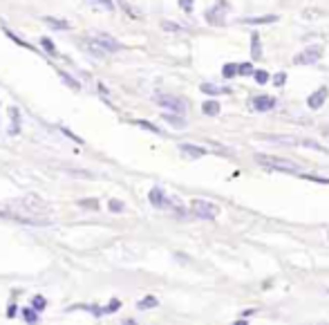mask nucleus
Here are the masks:
<instances>
[{
  "mask_svg": "<svg viewBox=\"0 0 329 325\" xmlns=\"http://www.w3.org/2000/svg\"><path fill=\"white\" fill-rule=\"evenodd\" d=\"M255 162L260 164L266 171H278V173H294V175H300V166L291 159H285V157H271V155H255Z\"/></svg>",
  "mask_w": 329,
  "mask_h": 325,
  "instance_id": "obj_1",
  "label": "nucleus"
},
{
  "mask_svg": "<svg viewBox=\"0 0 329 325\" xmlns=\"http://www.w3.org/2000/svg\"><path fill=\"white\" fill-rule=\"evenodd\" d=\"M322 54H325L322 45H307L305 50H300L294 56V65H300V68L302 65H316L322 59Z\"/></svg>",
  "mask_w": 329,
  "mask_h": 325,
  "instance_id": "obj_2",
  "label": "nucleus"
},
{
  "mask_svg": "<svg viewBox=\"0 0 329 325\" xmlns=\"http://www.w3.org/2000/svg\"><path fill=\"white\" fill-rule=\"evenodd\" d=\"M219 213V206L208 202V200H193L191 202V215L200 220H215Z\"/></svg>",
  "mask_w": 329,
  "mask_h": 325,
  "instance_id": "obj_3",
  "label": "nucleus"
},
{
  "mask_svg": "<svg viewBox=\"0 0 329 325\" xmlns=\"http://www.w3.org/2000/svg\"><path fill=\"white\" fill-rule=\"evenodd\" d=\"M155 103L168 112H179V115L186 112V101L175 95H164V92H159V95H155Z\"/></svg>",
  "mask_w": 329,
  "mask_h": 325,
  "instance_id": "obj_4",
  "label": "nucleus"
},
{
  "mask_svg": "<svg viewBox=\"0 0 329 325\" xmlns=\"http://www.w3.org/2000/svg\"><path fill=\"white\" fill-rule=\"evenodd\" d=\"M226 12H228L226 0H219V3H215V5H213V7L206 12V23H211L213 27L226 25Z\"/></svg>",
  "mask_w": 329,
  "mask_h": 325,
  "instance_id": "obj_5",
  "label": "nucleus"
},
{
  "mask_svg": "<svg viewBox=\"0 0 329 325\" xmlns=\"http://www.w3.org/2000/svg\"><path fill=\"white\" fill-rule=\"evenodd\" d=\"M18 204L23 206L25 213H45V211H50V206H47L45 200H40L38 195H34V193H29V195H25V198H20Z\"/></svg>",
  "mask_w": 329,
  "mask_h": 325,
  "instance_id": "obj_6",
  "label": "nucleus"
},
{
  "mask_svg": "<svg viewBox=\"0 0 329 325\" xmlns=\"http://www.w3.org/2000/svg\"><path fill=\"white\" fill-rule=\"evenodd\" d=\"M327 97H329V87L320 85L318 90H313L311 95L307 97V108H309V110H320V108L327 103Z\"/></svg>",
  "mask_w": 329,
  "mask_h": 325,
  "instance_id": "obj_7",
  "label": "nucleus"
},
{
  "mask_svg": "<svg viewBox=\"0 0 329 325\" xmlns=\"http://www.w3.org/2000/svg\"><path fill=\"white\" fill-rule=\"evenodd\" d=\"M275 106H278V101L271 95H255L253 99H251V108H253L255 112H271Z\"/></svg>",
  "mask_w": 329,
  "mask_h": 325,
  "instance_id": "obj_8",
  "label": "nucleus"
},
{
  "mask_svg": "<svg viewBox=\"0 0 329 325\" xmlns=\"http://www.w3.org/2000/svg\"><path fill=\"white\" fill-rule=\"evenodd\" d=\"M94 38L99 40V45H101V48L106 50L108 54H117V52H121V50H123V45L119 43V40H114L112 36H108V34H97Z\"/></svg>",
  "mask_w": 329,
  "mask_h": 325,
  "instance_id": "obj_9",
  "label": "nucleus"
},
{
  "mask_svg": "<svg viewBox=\"0 0 329 325\" xmlns=\"http://www.w3.org/2000/svg\"><path fill=\"white\" fill-rule=\"evenodd\" d=\"M148 200H150V204H153L155 209H168V204H170V200L166 198L164 189H159V187L150 189V193H148Z\"/></svg>",
  "mask_w": 329,
  "mask_h": 325,
  "instance_id": "obj_10",
  "label": "nucleus"
},
{
  "mask_svg": "<svg viewBox=\"0 0 329 325\" xmlns=\"http://www.w3.org/2000/svg\"><path fill=\"white\" fill-rule=\"evenodd\" d=\"M161 119L168 123V126L177 128V130H184V128L188 126L186 119H184V115H179V112H164V115H161Z\"/></svg>",
  "mask_w": 329,
  "mask_h": 325,
  "instance_id": "obj_11",
  "label": "nucleus"
},
{
  "mask_svg": "<svg viewBox=\"0 0 329 325\" xmlns=\"http://www.w3.org/2000/svg\"><path fill=\"white\" fill-rule=\"evenodd\" d=\"M179 151L186 155V157H191V159H200L204 157L208 151L204 146H195V144H179Z\"/></svg>",
  "mask_w": 329,
  "mask_h": 325,
  "instance_id": "obj_12",
  "label": "nucleus"
},
{
  "mask_svg": "<svg viewBox=\"0 0 329 325\" xmlns=\"http://www.w3.org/2000/svg\"><path fill=\"white\" fill-rule=\"evenodd\" d=\"M278 14H266V16H249L242 18L244 25H271V23H278Z\"/></svg>",
  "mask_w": 329,
  "mask_h": 325,
  "instance_id": "obj_13",
  "label": "nucleus"
},
{
  "mask_svg": "<svg viewBox=\"0 0 329 325\" xmlns=\"http://www.w3.org/2000/svg\"><path fill=\"white\" fill-rule=\"evenodd\" d=\"M251 59L253 61L262 59V38H260V32H251Z\"/></svg>",
  "mask_w": 329,
  "mask_h": 325,
  "instance_id": "obj_14",
  "label": "nucleus"
},
{
  "mask_svg": "<svg viewBox=\"0 0 329 325\" xmlns=\"http://www.w3.org/2000/svg\"><path fill=\"white\" fill-rule=\"evenodd\" d=\"M202 112L206 117H217L219 112H222V103H219L217 99H208L202 103Z\"/></svg>",
  "mask_w": 329,
  "mask_h": 325,
  "instance_id": "obj_15",
  "label": "nucleus"
},
{
  "mask_svg": "<svg viewBox=\"0 0 329 325\" xmlns=\"http://www.w3.org/2000/svg\"><path fill=\"white\" fill-rule=\"evenodd\" d=\"M200 90L204 95H211V97H217V95H228V87H219V85H213V83H202Z\"/></svg>",
  "mask_w": 329,
  "mask_h": 325,
  "instance_id": "obj_16",
  "label": "nucleus"
},
{
  "mask_svg": "<svg viewBox=\"0 0 329 325\" xmlns=\"http://www.w3.org/2000/svg\"><path fill=\"white\" fill-rule=\"evenodd\" d=\"M85 48H87V52H90L92 56H97V59H103V56L108 54L106 50L99 45V40L97 38H90V40H85Z\"/></svg>",
  "mask_w": 329,
  "mask_h": 325,
  "instance_id": "obj_17",
  "label": "nucleus"
},
{
  "mask_svg": "<svg viewBox=\"0 0 329 325\" xmlns=\"http://www.w3.org/2000/svg\"><path fill=\"white\" fill-rule=\"evenodd\" d=\"M298 146L311 148V151H318V153H327V146H322V144L313 142V139H300V142H298Z\"/></svg>",
  "mask_w": 329,
  "mask_h": 325,
  "instance_id": "obj_18",
  "label": "nucleus"
},
{
  "mask_svg": "<svg viewBox=\"0 0 329 325\" xmlns=\"http://www.w3.org/2000/svg\"><path fill=\"white\" fill-rule=\"evenodd\" d=\"M157 305H159V298H157V296H146V298H141V301L137 303V309L144 312V309H153Z\"/></svg>",
  "mask_w": 329,
  "mask_h": 325,
  "instance_id": "obj_19",
  "label": "nucleus"
},
{
  "mask_svg": "<svg viewBox=\"0 0 329 325\" xmlns=\"http://www.w3.org/2000/svg\"><path fill=\"white\" fill-rule=\"evenodd\" d=\"M255 65L251 61H244V63H238V76H253Z\"/></svg>",
  "mask_w": 329,
  "mask_h": 325,
  "instance_id": "obj_20",
  "label": "nucleus"
},
{
  "mask_svg": "<svg viewBox=\"0 0 329 325\" xmlns=\"http://www.w3.org/2000/svg\"><path fill=\"white\" fill-rule=\"evenodd\" d=\"M43 20L47 25H52L54 29H70V23H67V20H61V18H54V16H45Z\"/></svg>",
  "mask_w": 329,
  "mask_h": 325,
  "instance_id": "obj_21",
  "label": "nucleus"
},
{
  "mask_svg": "<svg viewBox=\"0 0 329 325\" xmlns=\"http://www.w3.org/2000/svg\"><path fill=\"white\" fill-rule=\"evenodd\" d=\"M222 76L226 81H231V79H235V76H238V63H226L222 68Z\"/></svg>",
  "mask_w": 329,
  "mask_h": 325,
  "instance_id": "obj_22",
  "label": "nucleus"
},
{
  "mask_svg": "<svg viewBox=\"0 0 329 325\" xmlns=\"http://www.w3.org/2000/svg\"><path fill=\"white\" fill-rule=\"evenodd\" d=\"M253 79H255V83H258V85H266L271 81V74L266 70H255L253 72Z\"/></svg>",
  "mask_w": 329,
  "mask_h": 325,
  "instance_id": "obj_23",
  "label": "nucleus"
},
{
  "mask_svg": "<svg viewBox=\"0 0 329 325\" xmlns=\"http://www.w3.org/2000/svg\"><path fill=\"white\" fill-rule=\"evenodd\" d=\"M40 45H43V50H45L50 56H59V50H56L54 40H50L47 36H43V38H40Z\"/></svg>",
  "mask_w": 329,
  "mask_h": 325,
  "instance_id": "obj_24",
  "label": "nucleus"
},
{
  "mask_svg": "<svg viewBox=\"0 0 329 325\" xmlns=\"http://www.w3.org/2000/svg\"><path fill=\"white\" fill-rule=\"evenodd\" d=\"M59 76H61V79L63 81H65V83L67 85H70L72 87V90H81V83H78V81L74 79V76H72V74H67V72H63V70H59Z\"/></svg>",
  "mask_w": 329,
  "mask_h": 325,
  "instance_id": "obj_25",
  "label": "nucleus"
},
{
  "mask_svg": "<svg viewBox=\"0 0 329 325\" xmlns=\"http://www.w3.org/2000/svg\"><path fill=\"white\" fill-rule=\"evenodd\" d=\"M139 128H144V130H148V132H155V135H161V128L159 126H155V123H150V121H146V119H137L134 121Z\"/></svg>",
  "mask_w": 329,
  "mask_h": 325,
  "instance_id": "obj_26",
  "label": "nucleus"
},
{
  "mask_svg": "<svg viewBox=\"0 0 329 325\" xmlns=\"http://www.w3.org/2000/svg\"><path fill=\"white\" fill-rule=\"evenodd\" d=\"M271 83L275 87H285L287 85V72H275V74H271Z\"/></svg>",
  "mask_w": 329,
  "mask_h": 325,
  "instance_id": "obj_27",
  "label": "nucleus"
},
{
  "mask_svg": "<svg viewBox=\"0 0 329 325\" xmlns=\"http://www.w3.org/2000/svg\"><path fill=\"white\" fill-rule=\"evenodd\" d=\"M23 318H25L27 323H38V309L25 307V309H23Z\"/></svg>",
  "mask_w": 329,
  "mask_h": 325,
  "instance_id": "obj_28",
  "label": "nucleus"
},
{
  "mask_svg": "<svg viewBox=\"0 0 329 325\" xmlns=\"http://www.w3.org/2000/svg\"><path fill=\"white\" fill-rule=\"evenodd\" d=\"M119 7H121L123 12H125V14H128V16H130V18H139V16H141V12H139V9L130 7V5L125 3V0H119Z\"/></svg>",
  "mask_w": 329,
  "mask_h": 325,
  "instance_id": "obj_29",
  "label": "nucleus"
},
{
  "mask_svg": "<svg viewBox=\"0 0 329 325\" xmlns=\"http://www.w3.org/2000/svg\"><path fill=\"white\" fill-rule=\"evenodd\" d=\"M81 209H90V211H99V200L94 198H87V200H78L76 202Z\"/></svg>",
  "mask_w": 329,
  "mask_h": 325,
  "instance_id": "obj_30",
  "label": "nucleus"
},
{
  "mask_svg": "<svg viewBox=\"0 0 329 325\" xmlns=\"http://www.w3.org/2000/svg\"><path fill=\"white\" fill-rule=\"evenodd\" d=\"M108 209L112 211V213H123V211H125V204L121 202V200L112 198V200H110V202H108Z\"/></svg>",
  "mask_w": 329,
  "mask_h": 325,
  "instance_id": "obj_31",
  "label": "nucleus"
},
{
  "mask_svg": "<svg viewBox=\"0 0 329 325\" xmlns=\"http://www.w3.org/2000/svg\"><path fill=\"white\" fill-rule=\"evenodd\" d=\"M161 27H164L166 32H170V34L184 32V27H181V25H177V23H172V20H164V23H161Z\"/></svg>",
  "mask_w": 329,
  "mask_h": 325,
  "instance_id": "obj_32",
  "label": "nucleus"
},
{
  "mask_svg": "<svg viewBox=\"0 0 329 325\" xmlns=\"http://www.w3.org/2000/svg\"><path fill=\"white\" fill-rule=\"evenodd\" d=\"M298 177L309 179V182H318V184H329V177H318V175H311V173H300Z\"/></svg>",
  "mask_w": 329,
  "mask_h": 325,
  "instance_id": "obj_33",
  "label": "nucleus"
},
{
  "mask_svg": "<svg viewBox=\"0 0 329 325\" xmlns=\"http://www.w3.org/2000/svg\"><path fill=\"white\" fill-rule=\"evenodd\" d=\"M5 34H7V36H9V38H12V40H14V43H18V45H20V48H25V50H34V48H31V45H29V43H25V40H23V38H20V36H16L14 32H9V29H5Z\"/></svg>",
  "mask_w": 329,
  "mask_h": 325,
  "instance_id": "obj_34",
  "label": "nucleus"
},
{
  "mask_svg": "<svg viewBox=\"0 0 329 325\" xmlns=\"http://www.w3.org/2000/svg\"><path fill=\"white\" fill-rule=\"evenodd\" d=\"M67 173H72V177H87V179H92L94 175L90 171H78V168H65Z\"/></svg>",
  "mask_w": 329,
  "mask_h": 325,
  "instance_id": "obj_35",
  "label": "nucleus"
},
{
  "mask_svg": "<svg viewBox=\"0 0 329 325\" xmlns=\"http://www.w3.org/2000/svg\"><path fill=\"white\" fill-rule=\"evenodd\" d=\"M31 307L38 309V312H40V309H45V307H47V301H45L43 296H34V298H31Z\"/></svg>",
  "mask_w": 329,
  "mask_h": 325,
  "instance_id": "obj_36",
  "label": "nucleus"
},
{
  "mask_svg": "<svg viewBox=\"0 0 329 325\" xmlns=\"http://www.w3.org/2000/svg\"><path fill=\"white\" fill-rule=\"evenodd\" d=\"M119 307H121V301H119V298H112V303H110L108 307H103L101 312H103V314H112V312H117Z\"/></svg>",
  "mask_w": 329,
  "mask_h": 325,
  "instance_id": "obj_37",
  "label": "nucleus"
},
{
  "mask_svg": "<svg viewBox=\"0 0 329 325\" xmlns=\"http://www.w3.org/2000/svg\"><path fill=\"white\" fill-rule=\"evenodd\" d=\"M179 7L184 9L186 14H193V7H195V0H179Z\"/></svg>",
  "mask_w": 329,
  "mask_h": 325,
  "instance_id": "obj_38",
  "label": "nucleus"
},
{
  "mask_svg": "<svg viewBox=\"0 0 329 325\" xmlns=\"http://www.w3.org/2000/svg\"><path fill=\"white\" fill-rule=\"evenodd\" d=\"M61 132H63V135H65L67 139H72V142H76V144H83V139L78 137V135H74V132H72V130H67V128H61Z\"/></svg>",
  "mask_w": 329,
  "mask_h": 325,
  "instance_id": "obj_39",
  "label": "nucleus"
},
{
  "mask_svg": "<svg viewBox=\"0 0 329 325\" xmlns=\"http://www.w3.org/2000/svg\"><path fill=\"white\" fill-rule=\"evenodd\" d=\"M94 3L103 5V7H106L108 12H114V3H112V0H94Z\"/></svg>",
  "mask_w": 329,
  "mask_h": 325,
  "instance_id": "obj_40",
  "label": "nucleus"
},
{
  "mask_svg": "<svg viewBox=\"0 0 329 325\" xmlns=\"http://www.w3.org/2000/svg\"><path fill=\"white\" fill-rule=\"evenodd\" d=\"M16 312H18V307H16V305H9V307H7V316H9V318H14Z\"/></svg>",
  "mask_w": 329,
  "mask_h": 325,
  "instance_id": "obj_41",
  "label": "nucleus"
},
{
  "mask_svg": "<svg viewBox=\"0 0 329 325\" xmlns=\"http://www.w3.org/2000/svg\"><path fill=\"white\" fill-rule=\"evenodd\" d=\"M253 314H255V309L251 307V309H244V312H242V316H253Z\"/></svg>",
  "mask_w": 329,
  "mask_h": 325,
  "instance_id": "obj_42",
  "label": "nucleus"
},
{
  "mask_svg": "<svg viewBox=\"0 0 329 325\" xmlns=\"http://www.w3.org/2000/svg\"><path fill=\"white\" fill-rule=\"evenodd\" d=\"M327 132H329V128H327Z\"/></svg>",
  "mask_w": 329,
  "mask_h": 325,
  "instance_id": "obj_43",
  "label": "nucleus"
}]
</instances>
